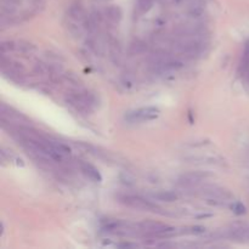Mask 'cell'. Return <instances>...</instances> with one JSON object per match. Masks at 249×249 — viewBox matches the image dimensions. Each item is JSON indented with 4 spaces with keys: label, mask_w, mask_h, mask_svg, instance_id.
I'll list each match as a JSON object with an SVG mask.
<instances>
[{
    "label": "cell",
    "mask_w": 249,
    "mask_h": 249,
    "mask_svg": "<svg viewBox=\"0 0 249 249\" xmlns=\"http://www.w3.org/2000/svg\"><path fill=\"white\" fill-rule=\"evenodd\" d=\"M225 235L235 242L249 245V223L245 221L233 223L232 225L229 226Z\"/></svg>",
    "instance_id": "5"
},
{
    "label": "cell",
    "mask_w": 249,
    "mask_h": 249,
    "mask_svg": "<svg viewBox=\"0 0 249 249\" xmlns=\"http://www.w3.org/2000/svg\"><path fill=\"white\" fill-rule=\"evenodd\" d=\"M207 177H208V175H207L206 173L190 172L180 177L179 184L181 185V186L194 187V186H197L198 184H201L202 181H204V180L207 179Z\"/></svg>",
    "instance_id": "6"
},
{
    "label": "cell",
    "mask_w": 249,
    "mask_h": 249,
    "mask_svg": "<svg viewBox=\"0 0 249 249\" xmlns=\"http://www.w3.org/2000/svg\"><path fill=\"white\" fill-rule=\"evenodd\" d=\"M229 207H230V209L236 214V215H243V214L247 213V208H246L245 204L240 201H233Z\"/></svg>",
    "instance_id": "10"
},
{
    "label": "cell",
    "mask_w": 249,
    "mask_h": 249,
    "mask_svg": "<svg viewBox=\"0 0 249 249\" xmlns=\"http://www.w3.org/2000/svg\"><path fill=\"white\" fill-rule=\"evenodd\" d=\"M119 202L123 203L124 206L129 207V208L138 209L141 212H151V213L157 214H167V212H163L158 204L155 202L146 199L140 196H134V195H124V196L119 197Z\"/></svg>",
    "instance_id": "1"
},
{
    "label": "cell",
    "mask_w": 249,
    "mask_h": 249,
    "mask_svg": "<svg viewBox=\"0 0 249 249\" xmlns=\"http://www.w3.org/2000/svg\"><path fill=\"white\" fill-rule=\"evenodd\" d=\"M160 109L157 107H141V108L133 109V111L126 112L124 119L128 123H139V122H145V121H152L160 116Z\"/></svg>",
    "instance_id": "4"
},
{
    "label": "cell",
    "mask_w": 249,
    "mask_h": 249,
    "mask_svg": "<svg viewBox=\"0 0 249 249\" xmlns=\"http://www.w3.org/2000/svg\"><path fill=\"white\" fill-rule=\"evenodd\" d=\"M67 102L80 112H90L96 105L94 95L89 92H73L67 97Z\"/></svg>",
    "instance_id": "3"
},
{
    "label": "cell",
    "mask_w": 249,
    "mask_h": 249,
    "mask_svg": "<svg viewBox=\"0 0 249 249\" xmlns=\"http://www.w3.org/2000/svg\"><path fill=\"white\" fill-rule=\"evenodd\" d=\"M107 18H108L109 21L114 22V23H118L122 18L121 9H119V7H116V6L109 7V9L107 10Z\"/></svg>",
    "instance_id": "9"
},
{
    "label": "cell",
    "mask_w": 249,
    "mask_h": 249,
    "mask_svg": "<svg viewBox=\"0 0 249 249\" xmlns=\"http://www.w3.org/2000/svg\"><path fill=\"white\" fill-rule=\"evenodd\" d=\"M80 169H82V172L84 173L85 177H88L90 180H92V181L95 182L102 181V175L100 174L99 170H97L94 165L90 164V163L82 162L80 163Z\"/></svg>",
    "instance_id": "7"
},
{
    "label": "cell",
    "mask_w": 249,
    "mask_h": 249,
    "mask_svg": "<svg viewBox=\"0 0 249 249\" xmlns=\"http://www.w3.org/2000/svg\"><path fill=\"white\" fill-rule=\"evenodd\" d=\"M150 198L152 201L165 202V203H172L178 199V195L173 191H156L150 194Z\"/></svg>",
    "instance_id": "8"
},
{
    "label": "cell",
    "mask_w": 249,
    "mask_h": 249,
    "mask_svg": "<svg viewBox=\"0 0 249 249\" xmlns=\"http://www.w3.org/2000/svg\"><path fill=\"white\" fill-rule=\"evenodd\" d=\"M203 197H206V201L212 206H230L233 202V196L225 189L216 186L204 187L202 191Z\"/></svg>",
    "instance_id": "2"
}]
</instances>
